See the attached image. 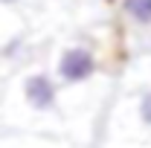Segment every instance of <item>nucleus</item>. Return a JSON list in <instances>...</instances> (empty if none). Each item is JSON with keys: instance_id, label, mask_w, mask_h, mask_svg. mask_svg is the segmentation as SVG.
Returning <instances> with one entry per match:
<instances>
[{"instance_id": "obj_4", "label": "nucleus", "mask_w": 151, "mask_h": 148, "mask_svg": "<svg viewBox=\"0 0 151 148\" xmlns=\"http://www.w3.org/2000/svg\"><path fill=\"white\" fill-rule=\"evenodd\" d=\"M139 116L145 125H151V90L142 93V99H139Z\"/></svg>"}, {"instance_id": "obj_5", "label": "nucleus", "mask_w": 151, "mask_h": 148, "mask_svg": "<svg viewBox=\"0 0 151 148\" xmlns=\"http://www.w3.org/2000/svg\"><path fill=\"white\" fill-rule=\"evenodd\" d=\"M0 3H15V0H0Z\"/></svg>"}, {"instance_id": "obj_3", "label": "nucleus", "mask_w": 151, "mask_h": 148, "mask_svg": "<svg viewBox=\"0 0 151 148\" xmlns=\"http://www.w3.org/2000/svg\"><path fill=\"white\" fill-rule=\"evenodd\" d=\"M125 12L139 23H151V0H125Z\"/></svg>"}, {"instance_id": "obj_2", "label": "nucleus", "mask_w": 151, "mask_h": 148, "mask_svg": "<svg viewBox=\"0 0 151 148\" xmlns=\"http://www.w3.org/2000/svg\"><path fill=\"white\" fill-rule=\"evenodd\" d=\"M23 93H26V102L35 108V111H50L55 108V87L47 75H29L26 84H23Z\"/></svg>"}, {"instance_id": "obj_1", "label": "nucleus", "mask_w": 151, "mask_h": 148, "mask_svg": "<svg viewBox=\"0 0 151 148\" xmlns=\"http://www.w3.org/2000/svg\"><path fill=\"white\" fill-rule=\"evenodd\" d=\"M93 70H96V58L90 55L87 50H81V47L67 50V52L61 55V61H58V73H61V78H64V81H70V84L90 78V75H93Z\"/></svg>"}]
</instances>
